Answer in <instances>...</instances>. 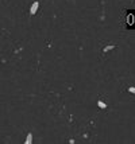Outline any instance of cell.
Masks as SVG:
<instances>
[{
	"label": "cell",
	"instance_id": "obj_1",
	"mask_svg": "<svg viewBox=\"0 0 135 144\" xmlns=\"http://www.w3.org/2000/svg\"><path fill=\"white\" fill-rule=\"evenodd\" d=\"M38 7H39V3H38V2H34L32 6H31V8H30V14H31V15L35 14L37 11H38Z\"/></svg>",
	"mask_w": 135,
	"mask_h": 144
},
{
	"label": "cell",
	"instance_id": "obj_2",
	"mask_svg": "<svg viewBox=\"0 0 135 144\" xmlns=\"http://www.w3.org/2000/svg\"><path fill=\"white\" fill-rule=\"evenodd\" d=\"M114 49H115V46H112V44H108V46H105L104 49H103V53H108V51L114 50Z\"/></svg>",
	"mask_w": 135,
	"mask_h": 144
},
{
	"label": "cell",
	"instance_id": "obj_3",
	"mask_svg": "<svg viewBox=\"0 0 135 144\" xmlns=\"http://www.w3.org/2000/svg\"><path fill=\"white\" fill-rule=\"evenodd\" d=\"M25 143H26V144H31V143H32V133H28V135H27Z\"/></svg>",
	"mask_w": 135,
	"mask_h": 144
},
{
	"label": "cell",
	"instance_id": "obj_4",
	"mask_svg": "<svg viewBox=\"0 0 135 144\" xmlns=\"http://www.w3.org/2000/svg\"><path fill=\"white\" fill-rule=\"evenodd\" d=\"M97 105H99V108H103V109H105V108H107V104L103 102V101H97Z\"/></svg>",
	"mask_w": 135,
	"mask_h": 144
},
{
	"label": "cell",
	"instance_id": "obj_5",
	"mask_svg": "<svg viewBox=\"0 0 135 144\" xmlns=\"http://www.w3.org/2000/svg\"><path fill=\"white\" fill-rule=\"evenodd\" d=\"M128 92H130V93H132V94H135V86H131V88H128Z\"/></svg>",
	"mask_w": 135,
	"mask_h": 144
}]
</instances>
